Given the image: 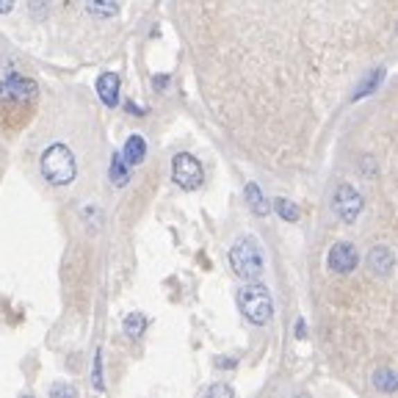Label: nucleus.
Returning a JSON list of instances; mask_svg holds the SVG:
<instances>
[{
  "instance_id": "1",
  "label": "nucleus",
  "mask_w": 398,
  "mask_h": 398,
  "mask_svg": "<svg viewBox=\"0 0 398 398\" xmlns=\"http://www.w3.org/2000/svg\"><path fill=\"white\" fill-rule=\"evenodd\" d=\"M75 172H78V164H75V155L67 144H50L42 155V175L47 183L53 186H67L75 180Z\"/></svg>"
},
{
  "instance_id": "2",
  "label": "nucleus",
  "mask_w": 398,
  "mask_h": 398,
  "mask_svg": "<svg viewBox=\"0 0 398 398\" xmlns=\"http://www.w3.org/2000/svg\"><path fill=\"white\" fill-rule=\"evenodd\" d=\"M230 266L241 279H257L263 274V254L252 235L238 238L230 249Z\"/></svg>"
},
{
  "instance_id": "3",
  "label": "nucleus",
  "mask_w": 398,
  "mask_h": 398,
  "mask_svg": "<svg viewBox=\"0 0 398 398\" xmlns=\"http://www.w3.org/2000/svg\"><path fill=\"white\" fill-rule=\"evenodd\" d=\"M238 307H241V313L252 321V324H257V327H263V324H268L271 321V315H274V302H271V293H268V288L266 285H246V288H241V293H238Z\"/></svg>"
},
{
  "instance_id": "4",
  "label": "nucleus",
  "mask_w": 398,
  "mask_h": 398,
  "mask_svg": "<svg viewBox=\"0 0 398 398\" xmlns=\"http://www.w3.org/2000/svg\"><path fill=\"white\" fill-rule=\"evenodd\" d=\"M172 178H175V183L183 189V191H197L199 186H202V164H199L194 155H189V153H180V155H175V161H172Z\"/></svg>"
},
{
  "instance_id": "5",
  "label": "nucleus",
  "mask_w": 398,
  "mask_h": 398,
  "mask_svg": "<svg viewBox=\"0 0 398 398\" xmlns=\"http://www.w3.org/2000/svg\"><path fill=\"white\" fill-rule=\"evenodd\" d=\"M332 210H335V216H338L340 221L352 224V221L363 213V197H360V191H357L354 186H349V183L338 186V191H335V197H332Z\"/></svg>"
},
{
  "instance_id": "6",
  "label": "nucleus",
  "mask_w": 398,
  "mask_h": 398,
  "mask_svg": "<svg viewBox=\"0 0 398 398\" xmlns=\"http://www.w3.org/2000/svg\"><path fill=\"white\" fill-rule=\"evenodd\" d=\"M327 263H329V268H332V271H338V274H349V271H354V268H357V249H354L349 241H340V243H335V246L329 249Z\"/></svg>"
},
{
  "instance_id": "7",
  "label": "nucleus",
  "mask_w": 398,
  "mask_h": 398,
  "mask_svg": "<svg viewBox=\"0 0 398 398\" xmlns=\"http://www.w3.org/2000/svg\"><path fill=\"white\" fill-rule=\"evenodd\" d=\"M368 266H371V271L377 277H388V274H393L396 257H393V252L388 246H377V249L368 252Z\"/></svg>"
},
{
  "instance_id": "8",
  "label": "nucleus",
  "mask_w": 398,
  "mask_h": 398,
  "mask_svg": "<svg viewBox=\"0 0 398 398\" xmlns=\"http://www.w3.org/2000/svg\"><path fill=\"white\" fill-rule=\"evenodd\" d=\"M119 75L116 72H105V75H100V80H97V94H100V100L108 105V108H114L116 103H119Z\"/></svg>"
},
{
  "instance_id": "9",
  "label": "nucleus",
  "mask_w": 398,
  "mask_h": 398,
  "mask_svg": "<svg viewBox=\"0 0 398 398\" xmlns=\"http://www.w3.org/2000/svg\"><path fill=\"white\" fill-rule=\"evenodd\" d=\"M6 86H8L11 100H31V97H36V80L22 78V75H17V72H11V75L6 78Z\"/></svg>"
},
{
  "instance_id": "10",
  "label": "nucleus",
  "mask_w": 398,
  "mask_h": 398,
  "mask_svg": "<svg viewBox=\"0 0 398 398\" xmlns=\"http://www.w3.org/2000/svg\"><path fill=\"white\" fill-rule=\"evenodd\" d=\"M108 180H111L114 186H128V180H130V164L125 161V155H122V153H114V155H111Z\"/></svg>"
},
{
  "instance_id": "11",
  "label": "nucleus",
  "mask_w": 398,
  "mask_h": 398,
  "mask_svg": "<svg viewBox=\"0 0 398 398\" xmlns=\"http://www.w3.org/2000/svg\"><path fill=\"white\" fill-rule=\"evenodd\" d=\"M125 161L130 164V166H139L141 161H144V155H147V144H144V139L141 136H130L128 141H125Z\"/></svg>"
},
{
  "instance_id": "12",
  "label": "nucleus",
  "mask_w": 398,
  "mask_h": 398,
  "mask_svg": "<svg viewBox=\"0 0 398 398\" xmlns=\"http://www.w3.org/2000/svg\"><path fill=\"white\" fill-rule=\"evenodd\" d=\"M86 11L97 19H111L119 11V0H86Z\"/></svg>"
},
{
  "instance_id": "13",
  "label": "nucleus",
  "mask_w": 398,
  "mask_h": 398,
  "mask_svg": "<svg viewBox=\"0 0 398 398\" xmlns=\"http://www.w3.org/2000/svg\"><path fill=\"white\" fill-rule=\"evenodd\" d=\"M374 388H377V390H382V393H396L398 377L390 371V368H382V371H377V374H374Z\"/></svg>"
},
{
  "instance_id": "14",
  "label": "nucleus",
  "mask_w": 398,
  "mask_h": 398,
  "mask_svg": "<svg viewBox=\"0 0 398 398\" xmlns=\"http://www.w3.org/2000/svg\"><path fill=\"white\" fill-rule=\"evenodd\" d=\"M246 202H249V207H252L257 216H266V213H268V202L263 199L260 189H257L254 183H246Z\"/></svg>"
},
{
  "instance_id": "15",
  "label": "nucleus",
  "mask_w": 398,
  "mask_h": 398,
  "mask_svg": "<svg viewBox=\"0 0 398 398\" xmlns=\"http://www.w3.org/2000/svg\"><path fill=\"white\" fill-rule=\"evenodd\" d=\"M144 329H147V318H144L141 313H130V315L125 318V332H128V338H141Z\"/></svg>"
},
{
  "instance_id": "16",
  "label": "nucleus",
  "mask_w": 398,
  "mask_h": 398,
  "mask_svg": "<svg viewBox=\"0 0 398 398\" xmlns=\"http://www.w3.org/2000/svg\"><path fill=\"white\" fill-rule=\"evenodd\" d=\"M277 213H279L285 221H299V207H296L291 199H277Z\"/></svg>"
},
{
  "instance_id": "17",
  "label": "nucleus",
  "mask_w": 398,
  "mask_h": 398,
  "mask_svg": "<svg viewBox=\"0 0 398 398\" xmlns=\"http://www.w3.org/2000/svg\"><path fill=\"white\" fill-rule=\"evenodd\" d=\"M94 388L103 390V357H94Z\"/></svg>"
},
{
  "instance_id": "18",
  "label": "nucleus",
  "mask_w": 398,
  "mask_h": 398,
  "mask_svg": "<svg viewBox=\"0 0 398 398\" xmlns=\"http://www.w3.org/2000/svg\"><path fill=\"white\" fill-rule=\"evenodd\" d=\"M207 396H232V388H227V385H213L210 390H207Z\"/></svg>"
},
{
  "instance_id": "19",
  "label": "nucleus",
  "mask_w": 398,
  "mask_h": 398,
  "mask_svg": "<svg viewBox=\"0 0 398 398\" xmlns=\"http://www.w3.org/2000/svg\"><path fill=\"white\" fill-rule=\"evenodd\" d=\"M53 396H75V388H67V385H55V388H53Z\"/></svg>"
},
{
  "instance_id": "20",
  "label": "nucleus",
  "mask_w": 398,
  "mask_h": 398,
  "mask_svg": "<svg viewBox=\"0 0 398 398\" xmlns=\"http://www.w3.org/2000/svg\"><path fill=\"white\" fill-rule=\"evenodd\" d=\"M0 100H11V94H8V86H6V80H0Z\"/></svg>"
},
{
  "instance_id": "21",
  "label": "nucleus",
  "mask_w": 398,
  "mask_h": 398,
  "mask_svg": "<svg viewBox=\"0 0 398 398\" xmlns=\"http://www.w3.org/2000/svg\"><path fill=\"white\" fill-rule=\"evenodd\" d=\"M11 8H14V0H0V14H6Z\"/></svg>"
},
{
  "instance_id": "22",
  "label": "nucleus",
  "mask_w": 398,
  "mask_h": 398,
  "mask_svg": "<svg viewBox=\"0 0 398 398\" xmlns=\"http://www.w3.org/2000/svg\"><path fill=\"white\" fill-rule=\"evenodd\" d=\"M128 111H130V114H136V116H144V111H141L139 105H133V103H128Z\"/></svg>"
},
{
  "instance_id": "23",
  "label": "nucleus",
  "mask_w": 398,
  "mask_h": 398,
  "mask_svg": "<svg viewBox=\"0 0 398 398\" xmlns=\"http://www.w3.org/2000/svg\"><path fill=\"white\" fill-rule=\"evenodd\" d=\"M296 335H299V338H304V321H299V324H296Z\"/></svg>"
}]
</instances>
